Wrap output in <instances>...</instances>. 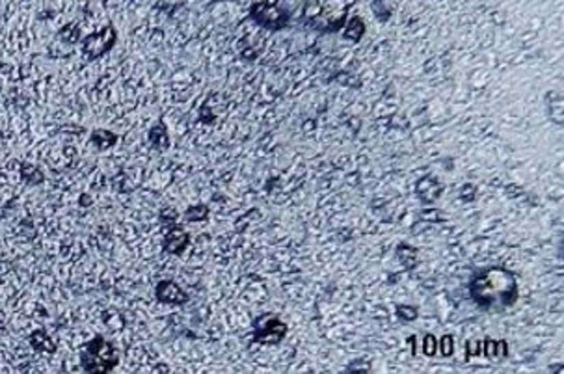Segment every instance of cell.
<instances>
[{
	"instance_id": "obj_1",
	"label": "cell",
	"mask_w": 564,
	"mask_h": 374,
	"mask_svg": "<svg viewBox=\"0 0 564 374\" xmlns=\"http://www.w3.org/2000/svg\"><path fill=\"white\" fill-rule=\"evenodd\" d=\"M470 296L478 308L501 311L518 300V283L509 270L490 266L478 270L470 282Z\"/></svg>"
},
{
	"instance_id": "obj_2",
	"label": "cell",
	"mask_w": 564,
	"mask_h": 374,
	"mask_svg": "<svg viewBox=\"0 0 564 374\" xmlns=\"http://www.w3.org/2000/svg\"><path fill=\"white\" fill-rule=\"evenodd\" d=\"M118 365L120 352L103 335H95L80 348V367L86 373H112Z\"/></svg>"
},
{
	"instance_id": "obj_3",
	"label": "cell",
	"mask_w": 564,
	"mask_h": 374,
	"mask_svg": "<svg viewBox=\"0 0 564 374\" xmlns=\"http://www.w3.org/2000/svg\"><path fill=\"white\" fill-rule=\"evenodd\" d=\"M116 41H118L116 28H114V25H107V27H103L97 32L90 34V36L80 40L82 56L90 60V62H93V60H97L101 56H105L107 53H110L114 45H116Z\"/></svg>"
},
{
	"instance_id": "obj_4",
	"label": "cell",
	"mask_w": 564,
	"mask_h": 374,
	"mask_svg": "<svg viewBox=\"0 0 564 374\" xmlns=\"http://www.w3.org/2000/svg\"><path fill=\"white\" fill-rule=\"evenodd\" d=\"M155 296L160 303H168V306H183L188 302V295L172 279L160 282L155 289Z\"/></svg>"
},
{
	"instance_id": "obj_5",
	"label": "cell",
	"mask_w": 564,
	"mask_h": 374,
	"mask_svg": "<svg viewBox=\"0 0 564 374\" xmlns=\"http://www.w3.org/2000/svg\"><path fill=\"white\" fill-rule=\"evenodd\" d=\"M190 244V236L186 235L181 227H173L168 231L166 238H164V251L172 253V255H181Z\"/></svg>"
},
{
	"instance_id": "obj_6",
	"label": "cell",
	"mask_w": 564,
	"mask_h": 374,
	"mask_svg": "<svg viewBox=\"0 0 564 374\" xmlns=\"http://www.w3.org/2000/svg\"><path fill=\"white\" fill-rule=\"evenodd\" d=\"M268 324H266L265 328H257V341L259 342H270V345H276V342L281 341V337L285 335L287 332V326L285 324H281L279 321H276V319H270V321H266Z\"/></svg>"
},
{
	"instance_id": "obj_7",
	"label": "cell",
	"mask_w": 564,
	"mask_h": 374,
	"mask_svg": "<svg viewBox=\"0 0 564 374\" xmlns=\"http://www.w3.org/2000/svg\"><path fill=\"white\" fill-rule=\"evenodd\" d=\"M28 342L36 352H41V354H54L56 348H58L45 329H34L30 337H28Z\"/></svg>"
},
{
	"instance_id": "obj_8",
	"label": "cell",
	"mask_w": 564,
	"mask_h": 374,
	"mask_svg": "<svg viewBox=\"0 0 564 374\" xmlns=\"http://www.w3.org/2000/svg\"><path fill=\"white\" fill-rule=\"evenodd\" d=\"M90 144L99 151H107L118 144V134H114L112 131H107V129H95L90 134Z\"/></svg>"
},
{
	"instance_id": "obj_9",
	"label": "cell",
	"mask_w": 564,
	"mask_h": 374,
	"mask_svg": "<svg viewBox=\"0 0 564 374\" xmlns=\"http://www.w3.org/2000/svg\"><path fill=\"white\" fill-rule=\"evenodd\" d=\"M19 175L30 186H38V184L45 183V173L41 171L40 166L30 164V162H23L19 166Z\"/></svg>"
},
{
	"instance_id": "obj_10",
	"label": "cell",
	"mask_w": 564,
	"mask_h": 374,
	"mask_svg": "<svg viewBox=\"0 0 564 374\" xmlns=\"http://www.w3.org/2000/svg\"><path fill=\"white\" fill-rule=\"evenodd\" d=\"M397 251H398V259H400V263L405 264L408 270H412L413 266H415V263H418V251H415L413 248H410V246H406V244L398 246Z\"/></svg>"
},
{
	"instance_id": "obj_11",
	"label": "cell",
	"mask_w": 564,
	"mask_h": 374,
	"mask_svg": "<svg viewBox=\"0 0 564 374\" xmlns=\"http://www.w3.org/2000/svg\"><path fill=\"white\" fill-rule=\"evenodd\" d=\"M58 38H60L64 43H67V45H75V43H79L82 38H80V30L77 25H73V23H69V25H66V27L62 28L60 32H58Z\"/></svg>"
},
{
	"instance_id": "obj_12",
	"label": "cell",
	"mask_w": 564,
	"mask_h": 374,
	"mask_svg": "<svg viewBox=\"0 0 564 374\" xmlns=\"http://www.w3.org/2000/svg\"><path fill=\"white\" fill-rule=\"evenodd\" d=\"M485 354L488 356V358H504V356L509 354V347H507V342L504 341H486Z\"/></svg>"
},
{
	"instance_id": "obj_13",
	"label": "cell",
	"mask_w": 564,
	"mask_h": 374,
	"mask_svg": "<svg viewBox=\"0 0 564 374\" xmlns=\"http://www.w3.org/2000/svg\"><path fill=\"white\" fill-rule=\"evenodd\" d=\"M149 140H151V144L159 145V147H166L168 145L166 131H164L162 127H155V129L151 131V134H149Z\"/></svg>"
},
{
	"instance_id": "obj_14",
	"label": "cell",
	"mask_w": 564,
	"mask_h": 374,
	"mask_svg": "<svg viewBox=\"0 0 564 374\" xmlns=\"http://www.w3.org/2000/svg\"><path fill=\"white\" fill-rule=\"evenodd\" d=\"M397 313L398 316H402L405 321H413V319H418V309L408 308V306H398Z\"/></svg>"
},
{
	"instance_id": "obj_15",
	"label": "cell",
	"mask_w": 564,
	"mask_h": 374,
	"mask_svg": "<svg viewBox=\"0 0 564 374\" xmlns=\"http://www.w3.org/2000/svg\"><path fill=\"white\" fill-rule=\"evenodd\" d=\"M436 339L432 337V335H426L425 337V342H423V352H425L426 356H434L436 354Z\"/></svg>"
},
{
	"instance_id": "obj_16",
	"label": "cell",
	"mask_w": 564,
	"mask_h": 374,
	"mask_svg": "<svg viewBox=\"0 0 564 374\" xmlns=\"http://www.w3.org/2000/svg\"><path fill=\"white\" fill-rule=\"evenodd\" d=\"M454 352V345H452V337L451 335H445L441 339V354L444 356H451Z\"/></svg>"
},
{
	"instance_id": "obj_17",
	"label": "cell",
	"mask_w": 564,
	"mask_h": 374,
	"mask_svg": "<svg viewBox=\"0 0 564 374\" xmlns=\"http://www.w3.org/2000/svg\"><path fill=\"white\" fill-rule=\"evenodd\" d=\"M105 319V322H107L108 326H110V329H114V332H118V329H121V326H123V322H121V319L118 315H107L103 316Z\"/></svg>"
},
{
	"instance_id": "obj_18",
	"label": "cell",
	"mask_w": 564,
	"mask_h": 374,
	"mask_svg": "<svg viewBox=\"0 0 564 374\" xmlns=\"http://www.w3.org/2000/svg\"><path fill=\"white\" fill-rule=\"evenodd\" d=\"M205 214H207V210L203 209V207H196V209L192 207V209L186 212V218H188V220H203Z\"/></svg>"
},
{
	"instance_id": "obj_19",
	"label": "cell",
	"mask_w": 564,
	"mask_h": 374,
	"mask_svg": "<svg viewBox=\"0 0 564 374\" xmlns=\"http://www.w3.org/2000/svg\"><path fill=\"white\" fill-rule=\"evenodd\" d=\"M478 347H480V342L478 341H470L467 342V358H465V360H472L473 356L475 354H478Z\"/></svg>"
},
{
	"instance_id": "obj_20",
	"label": "cell",
	"mask_w": 564,
	"mask_h": 374,
	"mask_svg": "<svg viewBox=\"0 0 564 374\" xmlns=\"http://www.w3.org/2000/svg\"><path fill=\"white\" fill-rule=\"evenodd\" d=\"M10 272V263L6 261H0V277H4Z\"/></svg>"
}]
</instances>
